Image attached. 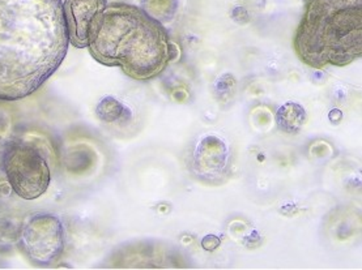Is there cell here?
Here are the masks:
<instances>
[{
    "label": "cell",
    "mask_w": 362,
    "mask_h": 270,
    "mask_svg": "<svg viewBox=\"0 0 362 270\" xmlns=\"http://www.w3.org/2000/svg\"><path fill=\"white\" fill-rule=\"evenodd\" d=\"M293 49L303 64L315 70L360 59L362 0H305Z\"/></svg>",
    "instance_id": "3957f363"
},
{
    "label": "cell",
    "mask_w": 362,
    "mask_h": 270,
    "mask_svg": "<svg viewBox=\"0 0 362 270\" xmlns=\"http://www.w3.org/2000/svg\"><path fill=\"white\" fill-rule=\"evenodd\" d=\"M275 122L280 131L286 135H296L308 122V113L303 106L291 101L277 110Z\"/></svg>",
    "instance_id": "ba28073f"
},
{
    "label": "cell",
    "mask_w": 362,
    "mask_h": 270,
    "mask_svg": "<svg viewBox=\"0 0 362 270\" xmlns=\"http://www.w3.org/2000/svg\"><path fill=\"white\" fill-rule=\"evenodd\" d=\"M20 250L40 266L61 260L66 245V233L61 219L52 214H35L29 218L18 234Z\"/></svg>",
    "instance_id": "5b68a950"
},
{
    "label": "cell",
    "mask_w": 362,
    "mask_h": 270,
    "mask_svg": "<svg viewBox=\"0 0 362 270\" xmlns=\"http://www.w3.org/2000/svg\"><path fill=\"white\" fill-rule=\"evenodd\" d=\"M62 0H0V99L35 94L69 50Z\"/></svg>",
    "instance_id": "6da1fadb"
},
{
    "label": "cell",
    "mask_w": 362,
    "mask_h": 270,
    "mask_svg": "<svg viewBox=\"0 0 362 270\" xmlns=\"http://www.w3.org/2000/svg\"><path fill=\"white\" fill-rule=\"evenodd\" d=\"M186 159L190 174L207 185L224 184L233 170L232 148L217 133L200 136L191 147Z\"/></svg>",
    "instance_id": "8992f818"
},
{
    "label": "cell",
    "mask_w": 362,
    "mask_h": 270,
    "mask_svg": "<svg viewBox=\"0 0 362 270\" xmlns=\"http://www.w3.org/2000/svg\"><path fill=\"white\" fill-rule=\"evenodd\" d=\"M106 6L107 0H64L63 12L69 44L78 49L88 47L90 32Z\"/></svg>",
    "instance_id": "52a82bcc"
},
{
    "label": "cell",
    "mask_w": 362,
    "mask_h": 270,
    "mask_svg": "<svg viewBox=\"0 0 362 270\" xmlns=\"http://www.w3.org/2000/svg\"><path fill=\"white\" fill-rule=\"evenodd\" d=\"M235 79L230 73L220 76L215 82V97L220 102L229 101L235 93Z\"/></svg>",
    "instance_id": "8fae6325"
},
{
    "label": "cell",
    "mask_w": 362,
    "mask_h": 270,
    "mask_svg": "<svg viewBox=\"0 0 362 270\" xmlns=\"http://www.w3.org/2000/svg\"><path fill=\"white\" fill-rule=\"evenodd\" d=\"M168 30L136 6L107 4L90 32L88 50L95 61L119 67L138 81L160 76L177 59Z\"/></svg>",
    "instance_id": "7a4b0ae2"
},
{
    "label": "cell",
    "mask_w": 362,
    "mask_h": 270,
    "mask_svg": "<svg viewBox=\"0 0 362 270\" xmlns=\"http://www.w3.org/2000/svg\"><path fill=\"white\" fill-rule=\"evenodd\" d=\"M141 9L160 24L169 23L180 9V0H143Z\"/></svg>",
    "instance_id": "9c48e42d"
},
{
    "label": "cell",
    "mask_w": 362,
    "mask_h": 270,
    "mask_svg": "<svg viewBox=\"0 0 362 270\" xmlns=\"http://www.w3.org/2000/svg\"><path fill=\"white\" fill-rule=\"evenodd\" d=\"M3 170L11 188L24 200L41 197L52 182L50 167L42 152L23 140L7 144L3 154Z\"/></svg>",
    "instance_id": "277c9868"
},
{
    "label": "cell",
    "mask_w": 362,
    "mask_h": 270,
    "mask_svg": "<svg viewBox=\"0 0 362 270\" xmlns=\"http://www.w3.org/2000/svg\"><path fill=\"white\" fill-rule=\"evenodd\" d=\"M97 116L105 123H114L126 118L127 109L114 97H105L95 109Z\"/></svg>",
    "instance_id": "30bf717a"
},
{
    "label": "cell",
    "mask_w": 362,
    "mask_h": 270,
    "mask_svg": "<svg viewBox=\"0 0 362 270\" xmlns=\"http://www.w3.org/2000/svg\"><path fill=\"white\" fill-rule=\"evenodd\" d=\"M220 244H221V240H220V238H217L216 235L204 236V238H203V240H202V247H203V250H204V251H208V252L217 250V248L220 247Z\"/></svg>",
    "instance_id": "7c38bea8"
}]
</instances>
